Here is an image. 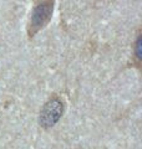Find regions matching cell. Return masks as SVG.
<instances>
[{"label":"cell","mask_w":142,"mask_h":149,"mask_svg":"<svg viewBox=\"0 0 142 149\" xmlns=\"http://www.w3.org/2000/svg\"><path fill=\"white\" fill-rule=\"evenodd\" d=\"M64 112V104L59 98H51L50 101H47L42 107V109L40 112V117L39 122L40 125L44 128H50L59 122V119L61 118Z\"/></svg>","instance_id":"1"},{"label":"cell","mask_w":142,"mask_h":149,"mask_svg":"<svg viewBox=\"0 0 142 149\" xmlns=\"http://www.w3.org/2000/svg\"><path fill=\"white\" fill-rule=\"evenodd\" d=\"M54 11V1L53 0H42L36 5L32 11L31 20H30V34L34 35L36 31H39L42 26L46 25V22L50 20Z\"/></svg>","instance_id":"2"},{"label":"cell","mask_w":142,"mask_h":149,"mask_svg":"<svg viewBox=\"0 0 142 149\" xmlns=\"http://www.w3.org/2000/svg\"><path fill=\"white\" fill-rule=\"evenodd\" d=\"M140 46H141V37H138L137 39V41H136V56H137V58L140 60V57H141V51H140Z\"/></svg>","instance_id":"3"}]
</instances>
